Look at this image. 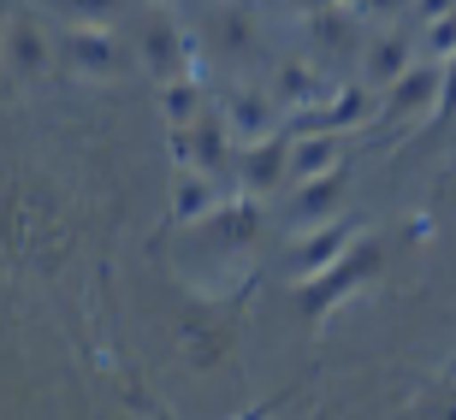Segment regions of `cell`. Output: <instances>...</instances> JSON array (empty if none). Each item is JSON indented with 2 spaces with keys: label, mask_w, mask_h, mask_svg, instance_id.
<instances>
[{
  "label": "cell",
  "mask_w": 456,
  "mask_h": 420,
  "mask_svg": "<svg viewBox=\"0 0 456 420\" xmlns=\"http://www.w3.org/2000/svg\"><path fill=\"white\" fill-rule=\"evenodd\" d=\"M338 166V142L332 136H303V142H290V178H321V172Z\"/></svg>",
  "instance_id": "7c38bea8"
},
{
  "label": "cell",
  "mask_w": 456,
  "mask_h": 420,
  "mask_svg": "<svg viewBox=\"0 0 456 420\" xmlns=\"http://www.w3.org/2000/svg\"><path fill=\"white\" fill-rule=\"evenodd\" d=\"M451 6H456V0H415L409 12L421 18V24H433V18H444V12H451Z\"/></svg>",
  "instance_id": "7402d4cb"
},
{
  "label": "cell",
  "mask_w": 456,
  "mask_h": 420,
  "mask_svg": "<svg viewBox=\"0 0 456 420\" xmlns=\"http://www.w3.org/2000/svg\"><path fill=\"white\" fill-rule=\"evenodd\" d=\"M444 107H456V66H444V95H439Z\"/></svg>",
  "instance_id": "cb8c5ba5"
},
{
  "label": "cell",
  "mask_w": 456,
  "mask_h": 420,
  "mask_svg": "<svg viewBox=\"0 0 456 420\" xmlns=\"http://www.w3.org/2000/svg\"><path fill=\"white\" fill-rule=\"evenodd\" d=\"M172 214L178 219H202V214H214V184L208 178H178V190H172Z\"/></svg>",
  "instance_id": "9a60e30c"
},
{
  "label": "cell",
  "mask_w": 456,
  "mask_h": 420,
  "mask_svg": "<svg viewBox=\"0 0 456 420\" xmlns=\"http://www.w3.org/2000/svg\"><path fill=\"white\" fill-rule=\"evenodd\" d=\"M214 36H220V48H249V12L243 6H220V18H214Z\"/></svg>",
  "instance_id": "e0dca14e"
},
{
  "label": "cell",
  "mask_w": 456,
  "mask_h": 420,
  "mask_svg": "<svg viewBox=\"0 0 456 420\" xmlns=\"http://www.w3.org/2000/svg\"><path fill=\"white\" fill-rule=\"evenodd\" d=\"M0 48H6L12 71H24V77L48 71V36L36 30L30 18H6V30H0Z\"/></svg>",
  "instance_id": "8992f818"
},
{
  "label": "cell",
  "mask_w": 456,
  "mask_h": 420,
  "mask_svg": "<svg viewBox=\"0 0 456 420\" xmlns=\"http://www.w3.org/2000/svg\"><path fill=\"white\" fill-rule=\"evenodd\" d=\"M225 131L220 118H196V125H178V160H196L202 172H220L225 166Z\"/></svg>",
  "instance_id": "52a82bcc"
},
{
  "label": "cell",
  "mask_w": 456,
  "mask_h": 420,
  "mask_svg": "<svg viewBox=\"0 0 456 420\" xmlns=\"http://www.w3.org/2000/svg\"><path fill=\"white\" fill-rule=\"evenodd\" d=\"M338 190H344V166H332V172H321V178H308L303 184V196H297V225H314V219H326L332 207H338Z\"/></svg>",
  "instance_id": "9c48e42d"
},
{
  "label": "cell",
  "mask_w": 456,
  "mask_h": 420,
  "mask_svg": "<svg viewBox=\"0 0 456 420\" xmlns=\"http://www.w3.org/2000/svg\"><path fill=\"white\" fill-rule=\"evenodd\" d=\"M314 89H321V77H314V66H303V60H285V66L273 71V107H308L314 101Z\"/></svg>",
  "instance_id": "ba28073f"
},
{
  "label": "cell",
  "mask_w": 456,
  "mask_h": 420,
  "mask_svg": "<svg viewBox=\"0 0 456 420\" xmlns=\"http://www.w3.org/2000/svg\"><path fill=\"white\" fill-rule=\"evenodd\" d=\"M444 95V66L439 60H421V66H409L397 84H391V113H421Z\"/></svg>",
  "instance_id": "277c9868"
},
{
  "label": "cell",
  "mask_w": 456,
  "mask_h": 420,
  "mask_svg": "<svg viewBox=\"0 0 456 420\" xmlns=\"http://www.w3.org/2000/svg\"><path fill=\"white\" fill-rule=\"evenodd\" d=\"M350 231H355V225H344V219H338L332 231L308 237L303 249L290 254V267H297V272H321V267H332V261H338V254H344V243H350Z\"/></svg>",
  "instance_id": "8fae6325"
},
{
  "label": "cell",
  "mask_w": 456,
  "mask_h": 420,
  "mask_svg": "<svg viewBox=\"0 0 456 420\" xmlns=\"http://www.w3.org/2000/svg\"><path fill=\"white\" fill-rule=\"evenodd\" d=\"M184 53H190V42L178 30H172V18H142V30H136V60L160 77V84H172L178 71H184Z\"/></svg>",
  "instance_id": "6da1fadb"
},
{
  "label": "cell",
  "mask_w": 456,
  "mask_h": 420,
  "mask_svg": "<svg viewBox=\"0 0 456 420\" xmlns=\"http://www.w3.org/2000/svg\"><path fill=\"white\" fill-rule=\"evenodd\" d=\"M285 172H290V149L285 142H267V136L249 142V154H243V178H249L255 190H273Z\"/></svg>",
  "instance_id": "30bf717a"
},
{
  "label": "cell",
  "mask_w": 456,
  "mask_h": 420,
  "mask_svg": "<svg viewBox=\"0 0 456 420\" xmlns=\"http://www.w3.org/2000/svg\"><path fill=\"white\" fill-rule=\"evenodd\" d=\"M53 12H66L77 18V24H107V18L118 12V0H48Z\"/></svg>",
  "instance_id": "ac0fdd59"
},
{
  "label": "cell",
  "mask_w": 456,
  "mask_h": 420,
  "mask_svg": "<svg viewBox=\"0 0 456 420\" xmlns=\"http://www.w3.org/2000/svg\"><path fill=\"white\" fill-rule=\"evenodd\" d=\"M403 71H409V42H403V36H386V42H373V48H368V77H373V84L391 89Z\"/></svg>",
  "instance_id": "4fadbf2b"
},
{
  "label": "cell",
  "mask_w": 456,
  "mask_h": 420,
  "mask_svg": "<svg viewBox=\"0 0 456 420\" xmlns=\"http://www.w3.org/2000/svg\"><path fill=\"white\" fill-rule=\"evenodd\" d=\"M427 53H433V60L456 53V12H444V18H433V24H427Z\"/></svg>",
  "instance_id": "44dd1931"
},
{
  "label": "cell",
  "mask_w": 456,
  "mask_h": 420,
  "mask_svg": "<svg viewBox=\"0 0 456 420\" xmlns=\"http://www.w3.org/2000/svg\"><path fill=\"white\" fill-rule=\"evenodd\" d=\"M196 101H202V95H196L190 77H172V84L160 89V113H167L172 125H196Z\"/></svg>",
  "instance_id": "2e32d148"
},
{
  "label": "cell",
  "mask_w": 456,
  "mask_h": 420,
  "mask_svg": "<svg viewBox=\"0 0 456 420\" xmlns=\"http://www.w3.org/2000/svg\"><path fill=\"white\" fill-rule=\"evenodd\" d=\"M415 0H362V12H409Z\"/></svg>",
  "instance_id": "603a6c76"
},
{
  "label": "cell",
  "mask_w": 456,
  "mask_h": 420,
  "mask_svg": "<svg viewBox=\"0 0 456 420\" xmlns=\"http://www.w3.org/2000/svg\"><path fill=\"white\" fill-rule=\"evenodd\" d=\"M184 337H190V361H220L225 355V332H208V326H184Z\"/></svg>",
  "instance_id": "ffe728a7"
},
{
  "label": "cell",
  "mask_w": 456,
  "mask_h": 420,
  "mask_svg": "<svg viewBox=\"0 0 456 420\" xmlns=\"http://www.w3.org/2000/svg\"><path fill=\"white\" fill-rule=\"evenodd\" d=\"M379 261H386V254H379V243H362L355 254H338V261L326 267V279H321V285H308V296H303V303H308V308L338 303L344 290H355L362 279H373V272H379Z\"/></svg>",
  "instance_id": "3957f363"
},
{
  "label": "cell",
  "mask_w": 456,
  "mask_h": 420,
  "mask_svg": "<svg viewBox=\"0 0 456 420\" xmlns=\"http://www.w3.org/2000/svg\"><path fill=\"white\" fill-rule=\"evenodd\" d=\"M66 60H71V71H84V77H118V71H125V48H118L113 30H102V24H77V30L66 36Z\"/></svg>",
  "instance_id": "7a4b0ae2"
},
{
  "label": "cell",
  "mask_w": 456,
  "mask_h": 420,
  "mask_svg": "<svg viewBox=\"0 0 456 420\" xmlns=\"http://www.w3.org/2000/svg\"><path fill=\"white\" fill-rule=\"evenodd\" d=\"M0 30H6V18H0Z\"/></svg>",
  "instance_id": "d4e9b609"
},
{
  "label": "cell",
  "mask_w": 456,
  "mask_h": 420,
  "mask_svg": "<svg viewBox=\"0 0 456 420\" xmlns=\"http://www.w3.org/2000/svg\"><path fill=\"white\" fill-rule=\"evenodd\" d=\"M267 107H273V95H237V101H232V113H225V118H232V131H237V136H249V142H261V136L273 131V113H267Z\"/></svg>",
  "instance_id": "5bb4252c"
},
{
  "label": "cell",
  "mask_w": 456,
  "mask_h": 420,
  "mask_svg": "<svg viewBox=\"0 0 456 420\" xmlns=\"http://www.w3.org/2000/svg\"><path fill=\"white\" fill-rule=\"evenodd\" d=\"M214 231H220L225 243H243V237L255 231V207H249V202H237L232 214H225V207H220V214H214Z\"/></svg>",
  "instance_id": "d6986e66"
},
{
  "label": "cell",
  "mask_w": 456,
  "mask_h": 420,
  "mask_svg": "<svg viewBox=\"0 0 456 420\" xmlns=\"http://www.w3.org/2000/svg\"><path fill=\"white\" fill-rule=\"evenodd\" d=\"M355 118H368V95H362V89H344L332 107H314V101H308V113L290 118V131H297V136H314V131L332 136V131H344V125H355Z\"/></svg>",
  "instance_id": "5b68a950"
}]
</instances>
